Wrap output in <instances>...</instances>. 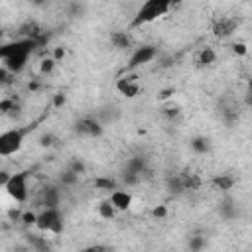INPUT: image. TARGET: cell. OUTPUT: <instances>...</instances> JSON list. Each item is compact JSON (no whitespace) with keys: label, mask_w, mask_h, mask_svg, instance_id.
Segmentation results:
<instances>
[{"label":"cell","mask_w":252,"mask_h":252,"mask_svg":"<svg viewBox=\"0 0 252 252\" xmlns=\"http://www.w3.org/2000/svg\"><path fill=\"white\" fill-rule=\"evenodd\" d=\"M41 47L35 39H28V37H18L14 41H8L0 47V59H2V67L6 71H10L14 77L20 75L26 67L28 61L32 57V53Z\"/></svg>","instance_id":"obj_1"},{"label":"cell","mask_w":252,"mask_h":252,"mask_svg":"<svg viewBox=\"0 0 252 252\" xmlns=\"http://www.w3.org/2000/svg\"><path fill=\"white\" fill-rule=\"evenodd\" d=\"M171 8H173V4L167 2V0H148V2H144V4L136 10V14H134V18H132V22H130V28L134 30V28H142V26H146V24H152V22H156L158 18L165 16Z\"/></svg>","instance_id":"obj_2"},{"label":"cell","mask_w":252,"mask_h":252,"mask_svg":"<svg viewBox=\"0 0 252 252\" xmlns=\"http://www.w3.org/2000/svg\"><path fill=\"white\" fill-rule=\"evenodd\" d=\"M35 126H16L10 130H4L0 134V156L2 158H10L14 154H18L26 142V136L33 130Z\"/></svg>","instance_id":"obj_3"},{"label":"cell","mask_w":252,"mask_h":252,"mask_svg":"<svg viewBox=\"0 0 252 252\" xmlns=\"http://www.w3.org/2000/svg\"><path fill=\"white\" fill-rule=\"evenodd\" d=\"M30 175L32 171H14L4 185V191L16 203H26L30 199Z\"/></svg>","instance_id":"obj_4"},{"label":"cell","mask_w":252,"mask_h":252,"mask_svg":"<svg viewBox=\"0 0 252 252\" xmlns=\"http://www.w3.org/2000/svg\"><path fill=\"white\" fill-rule=\"evenodd\" d=\"M63 215H61V209H41L37 213V224L35 228L43 234H61L63 232Z\"/></svg>","instance_id":"obj_5"},{"label":"cell","mask_w":252,"mask_h":252,"mask_svg":"<svg viewBox=\"0 0 252 252\" xmlns=\"http://www.w3.org/2000/svg\"><path fill=\"white\" fill-rule=\"evenodd\" d=\"M156 57H158V45H152V43L140 45V47H136V49L132 51V55H130V59H128V63H126V67H124V71H126V73H134L138 67L148 65V63L154 61Z\"/></svg>","instance_id":"obj_6"},{"label":"cell","mask_w":252,"mask_h":252,"mask_svg":"<svg viewBox=\"0 0 252 252\" xmlns=\"http://www.w3.org/2000/svg\"><path fill=\"white\" fill-rule=\"evenodd\" d=\"M75 134L81 136V138H100L104 134V126L100 120L93 118V116H85V118H79L73 126Z\"/></svg>","instance_id":"obj_7"},{"label":"cell","mask_w":252,"mask_h":252,"mask_svg":"<svg viewBox=\"0 0 252 252\" xmlns=\"http://www.w3.org/2000/svg\"><path fill=\"white\" fill-rule=\"evenodd\" d=\"M116 91L126 98H136L140 94V83L136 73H126L116 81Z\"/></svg>","instance_id":"obj_8"},{"label":"cell","mask_w":252,"mask_h":252,"mask_svg":"<svg viewBox=\"0 0 252 252\" xmlns=\"http://www.w3.org/2000/svg\"><path fill=\"white\" fill-rule=\"evenodd\" d=\"M39 203L43 209H59L61 205V185H45L39 191Z\"/></svg>","instance_id":"obj_9"},{"label":"cell","mask_w":252,"mask_h":252,"mask_svg":"<svg viewBox=\"0 0 252 252\" xmlns=\"http://www.w3.org/2000/svg\"><path fill=\"white\" fill-rule=\"evenodd\" d=\"M108 201L114 205V209H116L118 213H122V211H128V209L132 207V203H134V195H132L128 189L120 187V189L108 193Z\"/></svg>","instance_id":"obj_10"},{"label":"cell","mask_w":252,"mask_h":252,"mask_svg":"<svg viewBox=\"0 0 252 252\" xmlns=\"http://www.w3.org/2000/svg\"><path fill=\"white\" fill-rule=\"evenodd\" d=\"M236 26H238V22H236V18H228V16H220L215 24H213V33L217 35V37H228V35H232L234 32H236Z\"/></svg>","instance_id":"obj_11"},{"label":"cell","mask_w":252,"mask_h":252,"mask_svg":"<svg viewBox=\"0 0 252 252\" xmlns=\"http://www.w3.org/2000/svg\"><path fill=\"white\" fill-rule=\"evenodd\" d=\"M26 244L32 248V252H51V244L47 240V234L43 232H28Z\"/></svg>","instance_id":"obj_12"},{"label":"cell","mask_w":252,"mask_h":252,"mask_svg":"<svg viewBox=\"0 0 252 252\" xmlns=\"http://www.w3.org/2000/svg\"><path fill=\"white\" fill-rule=\"evenodd\" d=\"M124 169H128V171L138 173L140 177H144V175L148 173V169H150V165H148V158H144V156L128 158V159H126V167H124Z\"/></svg>","instance_id":"obj_13"},{"label":"cell","mask_w":252,"mask_h":252,"mask_svg":"<svg viewBox=\"0 0 252 252\" xmlns=\"http://www.w3.org/2000/svg\"><path fill=\"white\" fill-rule=\"evenodd\" d=\"M211 183H213L215 189H219V191H222V193H228V191L234 187L236 179H234L232 175H228V173H219V175H215V177L211 179Z\"/></svg>","instance_id":"obj_14"},{"label":"cell","mask_w":252,"mask_h":252,"mask_svg":"<svg viewBox=\"0 0 252 252\" xmlns=\"http://www.w3.org/2000/svg\"><path fill=\"white\" fill-rule=\"evenodd\" d=\"M110 43H112V47L124 51V49L132 47V37H130L128 32H112L110 33Z\"/></svg>","instance_id":"obj_15"},{"label":"cell","mask_w":252,"mask_h":252,"mask_svg":"<svg viewBox=\"0 0 252 252\" xmlns=\"http://www.w3.org/2000/svg\"><path fill=\"white\" fill-rule=\"evenodd\" d=\"M189 146H191V150L197 154V156H207L209 152H211V140L207 138V136H193L191 138V142H189Z\"/></svg>","instance_id":"obj_16"},{"label":"cell","mask_w":252,"mask_h":252,"mask_svg":"<svg viewBox=\"0 0 252 252\" xmlns=\"http://www.w3.org/2000/svg\"><path fill=\"white\" fill-rule=\"evenodd\" d=\"M219 215L224 219V220H234L238 217V207L232 199H224L219 207Z\"/></svg>","instance_id":"obj_17"},{"label":"cell","mask_w":252,"mask_h":252,"mask_svg":"<svg viewBox=\"0 0 252 252\" xmlns=\"http://www.w3.org/2000/svg\"><path fill=\"white\" fill-rule=\"evenodd\" d=\"M93 185H94V189H98V191H108V193L120 189V183H118L116 179H112V177H102V175L94 177Z\"/></svg>","instance_id":"obj_18"},{"label":"cell","mask_w":252,"mask_h":252,"mask_svg":"<svg viewBox=\"0 0 252 252\" xmlns=\"http://www.w3.org/2000/svg\"><path fill=\"white\" fill-rule=\"evenodd\" d=\"M165 189H167L171 195H181V193H185L183 175H167V179H165Z\"/></svg>","instance_id":"obj_19"},{"label":"cell","mask_w":252,"mask_h":252,"mask_svg":"<svg viewBox=\"0 0 252 252\" xmlns=\"http://www.w3.org/2000/svg\"><path fill=\"white\" fill-rule=\"evenodd\" d=\"M217 61V51L213 49V47H203L201 51H199V55H197V63L201 65V67H209V65H213Z\"/></svg>","instance_id":"obj_20"},{"label":"cell","mask_w":252,"mask_h":252,"mask_svg":"<svg viewBox=\"0 0 252 252\" xmlns=\"http://www.w3.org/2000/svg\"><path fill=\"white\" fill-rule=\"evenodd\" d=\"M96 211H98V217L100 219H104V220H112L114 217H116V209H114V205L108 201V199H104V201H100L98 203V207H96Z\"/></svg>","instance_id":"obj_21"},{"label":"cell","mask_w":252,"mask_h":252,"mask_svg":"<svg viewBox=\"0 0 252 252\" xmlns=\"http://www.w3.org/2000/svg\"><path fill=\"white\" fill-rule=\"evenodd\" d=\"M79 177H81V175H77L75 171H71V169L67 167V169L59 175V185H61L63 189H65V187H75V185L79 183Z\"/></svg>","instance_id":"obj_22"},{"label":"cell","mask_w":252,"mask_h":252,"mask_svg":"<svg viewBox=\"0 0 252 252\" xmlns=\"http://www.w3.org/2000/svg\"><path fill=\"white\" fill-rule=\"evenodd\" d=\"M120 181H122V185H124V189H126V187H136V185L142 181V177H140L138 173H132V171L124 169L122 175H120Z\"/></svg>","instance_id":"obj_23"},{"label":"cell","mask_w":252,"mask_h":252,"mask_svg":"<svg viewBox=\"0 0 252 252\" xmlns=\"http://www.w3.org/2000/svg\"><path fill=\"white\" fill-rule=\"evenodd\" d=\"M55 67H57V61H55L51 55L41 57V61H39V73H41V75H51V73L55 71Z\"/></svg>","instance_id":"obj_24"},{"label":"cell","mask_w":252,"mask_h":252,"mask_svg":"<svg viewBox=\"0 0 252 252\" xmlns=\"http://www.w3.org/2000/svg\"><path fill=\"white\" fill-rule=\"evenodd\" d=\"M205 246H207V238L203 234L189 236V250L191 252H201V250H205Z\"/></svg>","instance_id":"obj_25"},{"label":"cell","mask_w":252,"mask_h":252,"mask_svg":"<svg viewBox=\"0 0 252 252\" xmlns=\"http://www.w3.org/2000/svg\"><path fill=\"white\" fill-rule=\"evenodd\" d=\"M161 112H163V116H165L169 122H173L175 118H179V114H181V108H179L177 104H165Z\"/></svg>","instance_id":"obj_26"},{"label":"cell","mask_w":252,"mask_h":252,"mask_svg":"<svg viewBox=\"0 0 252 252\" xmlns=\"http://www.w3.org/2000/svg\"><path fill=\"white\" fill-rule=\"evenodd\" d=\"M22 222L26 224V226H35L37 224V213L35 211H24L22 213Z\"/></svg>","instance_id":"obj_27"},{"label":"cell","mask_w":252,"mask_h":252,"mask_svg":"<svg viewBox=\"0 0 252 252\" xmlns=\"http://www.w3.org/2000/svg\"><path fill=\"white\" fill-rule=\"evenodd\" d=\"M230 47H232V53L238 55V57H244V55L248 53V45H246L244 41H234Z\"/></svg>","instance_id":"obj_28"},{"label":"cell","mask_w":252,"mask_h":252,"mask_svg":"<svg viewBox=\"0 0 252 252\" xmlns=\"http://www.w3.org/2000/svg\"><path fill=\"white\" fill-rule=\"evenodd\" d=\"M69 169L75 171L77 175H85V173H87V165H85L81 159H73V161L69 163Z\"/></svg>","instance_id":"obj_29"},{"label":"cell","mask_w":252,"mask_h":252,"mask_svg":"<svg viewBox=\"0 0 252 252\" xmlns=\"http://www.w3.org/2000/svg\"><path fill=\"white\" fill-rule=\"evenodd\" d=\"M173 94H175V89H173V87H165V89H161V91L158 93V98H159L161 102H167V100L173 98Z\"/></svg>","instance_id":"obj_30"},{"label":"cell","mask_w":252,"mask_h":252,"mask_svg":"<svg viewBox=\"0 0 252 252\" xmlns=\"http://www.w3.org/2000/svg\"><path fill=\"white\" fill-rule=\"evenodd\" d=\"M55 142H57V138H55L53 134H43V136L39 138V146H41V148H53Z\"/></svg>","instance_id":"obj_31"},{"label":"cell","mask_w":252,"mask_h":252,"mask_svg":"<svg viewBox=\"0 0 252 252\" xmlns=\"http://www.w3.org/2000/svg\"><path fill=\"white\" fill-rule=\"evenodd\" d=\"M152 217L158 219V220L165 219V217H167V207H165V205H158V207H154V209H152Z\"/></svg>","instance_id":"obj_32"},{"label":"cell","mask_w":252,"mask_h":252,"mask_svg":"<svg viewBox=\"0 0 252 252\" xmlns=\"http://www.w3.org/2000/svg\"><path fill=\"white\" fill-rule=\"evenodd\" d=\"M51 57H53V59L59 63V61L65 57V47H63V45H57V47H53V53H51Z\"/></svg>","instance_id":"obj_33"},{"label":"cell","mask_w":252,"mask_h":252,"mask_svg":"<svg viewBox=\"0 0 252 252\" xmlns=\"http://www.w3.org/2000/svg\"><path fill=\"white\" fill-rule=\"evenodd\" d=\"M65 100H67V96H65L63 93H57V94L53 96V106H55V108H59V106H63V104H65Z\"/></svg>","instance_id":"obj_34"},{"label":"cell","mask_w":252,"mask_h":252,"mask_svg":"<svg viewBox=\"0 0 252 252\" xmlns=\"http://www.w3.org/2000/svg\"><path fill=\"white\" fill-rule=\"evenodd\" d=\"M83 252H106V248H104V246H98V244H91V246H87Z\"/></svg>","instance_id":"obj_35"},{"label":"cell","mask_w":252,"mask_h":252,"mask_svg":"<svg viewBox=\"0 0 252 252\" xmlns=\"http://www.w3.org/2000/svg\"><path fill=\"white\" fill-rule=\"evenodd\" d=\"M39 87H41V85H39V81H37V79H33V81H32L30 85H28V89H30L32 93H35V91H37Z\"/></svg>","instance_id":"obj_36"},{"label":"cell","mask_w":252,"mask_h":252,"mask_svg":"<svg viewBox=\"0 0 252 252\" xmlns=\"http://www.w3.org/2000/svg\"><path fill=\"white\" fill-rule=\"evenodd\" d=\"M248 102L252 104V81H250V85H248Z\"/></svg>","instance_id":"obj_37"}]
</instances>
